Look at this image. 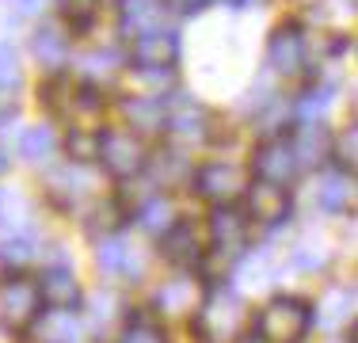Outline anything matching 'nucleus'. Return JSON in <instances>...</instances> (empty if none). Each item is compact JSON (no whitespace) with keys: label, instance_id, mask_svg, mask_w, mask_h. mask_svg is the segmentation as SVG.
Returning <instances> with one entry per match:
<instances>
[{"label":"nucleus","instance_id":"1","mask_svg":"<svg viewBox=\"0 0 358 343\" xmlns=\"http://www.w3.org/2000/svg\"><path fill=\"white\" fill-rule=\"evenodd\" d=\"M244 324H248V309H244L241 294L229 286H214L202 309L194 313V336L199 343H236Z\"/></svg>","mask_w":358,"mask_h":343},{"label":"nucleus","instance_id":"2","mask_svg":"<svg viewBox=\"0 0 358 343\" xmlns=\"http://www.w3.org/2000/svg\"><path fill=\"white\" fill-rule=\"evenodd\" d=\"M313 324V309L301 298H275L255 316L259 343H301Z\"/></svg>","mask_w":358,"mask_h":343},{"label":"nucleus","instance_id":"3","mask_svg":"<svg viewBox=\"0 0 358 343\" xmlns=\"http://www.w3.org/2000/svg\"><path fill=\"white\" fill-rule=\"evenodd\" d=\"M248 225L252 218L241 214L236 206H214L210 214V255L217 267H233L248 252Z\"/></svg>","mask_w":358,"mask_h":343},{"label":"nucleus","instance_id":"4","mask_svg":"<svg viewBox=\"0 0 358 343\" xmlns=\"http://www.w3.org/2000/svg\"><path fill=\"white\" fill-rule=\"evenodd\" d=\"M42 290L35 279H8L0 286V324L8 332H27L42 316Z\"/></svg>","mask_w":358,"mask_h":343},{"label":"nucleus","instance_id":"5","mask_svg":"<svg viewBox=\"0 0 358 343\" xmlns=\"http://www.w3.org/2000/svg\"><path fill=\"white\" fill-rule=\"evenodd\" d=\"M194 195L214 206H233L236 199H244L248 195V172L236 168V164H221V160H214V164H202L199 172H194Z\"/></svg>","mask_w":358,"mask_h":343},{"label":"nucleus","instance_id":"6","mask_svg":"<svg viewBox=\"0 0 358 343\" xmlns=\"http://www.w3.org/2000/svg\"><path fill=\"white\" fill-rule=\"evenodd\" d=\"M99 160L115 179H130L138 172L149 168V153H145V141L134 130H110L99 141Z\"/></svg>","mask_w":358,"mask_h":343},{"label":"nucleus","instance_id":"7","mask_svg":"<svg viewBox=\"0 0 358 343\" xmlns=\"http://www.w3.org/2000/svg\"><path fill=\"white\" fill-rule=\"evenodd\" d=\"M252 172H255V179H267V183H289V179L301 172V157H297V145H294V137H267V141L255 149V157H252Z\"/></svg>","mask_w":358,"mask_h":343},{"label":"nucleus","instance_id":"8","mask_svg":"<svg viewBox=\"0 0 358 343\" xmlns=\"http://www.w3.org/2000/svg\"><path fill=\"white\" fill-rule=\"evenodd\" d=\"M210 290L202 286L194 274H179V279H168L164 286L152 294V305H157L160 316H168V321H176V316H194L206 302Z\"/></svg>","mask_w":358,"mask_h":343},{"label":"nucleus","instance_id":"9","mask_svg":"<svg viewBox=\"0 0 358 343\" xmlns=\"http://www.w3.org/2000/svg\"><path fill=\"white\" fill-rule=\"evenodd\" d=\"M179 57V38L172 27L145 31L138 38H130V62L138 69H172Z\"/></svg>","mask_w":358,"mask_h":343},{"label":"nucleus","instance_id":"10","mask_svg":"<svg viewBox=\"0 0 358 343\" xmlns=\"http://www.w3.org/2000/svg\"><path fill=\"white\" fill-rule=\"evenodd\" d=\"M244 206H248V218L259 221V225H278V221L289 218V191L282 183H267V179H255L244 195Z\"/></svg>","mask_w":358,"mask_h":343},{"label":"nucleus","instance_id":"11","mask_svg":"<svg viewBox=\"0 0 358 343\" xmlns=\"http://www.w3.org/2000/svg\"><path fill=\"white\" fill-rule=\"evenodd\" d=\"M267 65L278 76H301L305 73V38L294 23H282L267 42Z\"/></svg>","mask_w":358,"mask_h":343},{"label":"nucleus","instance_id":"12","mask_svg":"<svg viewBox=\"0 0 358 343\" xmlns=\"http://www.w3.org/2000/svg\"><path fill=\"white\" fill-rule=\"evenodd\" d=\"M168 0H122V12H118V23H122L126 38H138L145 31H160L168 20Z\"/></svg>","mask_w":358,"mask_h":343},{"label":"nucleus","instance_id":"13","mask_svg":"<svg viewBox=\"0 0 358 343\" xmlns=\"http://www.w3.org/2000/svg\"><path fill=\"white\" fill-rule=\"evenodd\" d=\"M46 187H50V199H57L62 206H76L92 191V176H88V168H84V160H69V164L50 172Z\"/></svg>","mask_w":358,"mask_h":343},{"label":"nucleus","instance_id":"14","mask_svg":"<svg viewBox=\"0 0 358 343\" xmlns=\"http://www.w3.org/2000/svg\"><path fill=\"white\" fill-rule=\"evenodd\" d=\"M38 290L50 309H76V302H80V286L73 279V267H65V263H54V267L42 271Z\"/></svg>","mask_w":358,"mask_h":343},{"label":"nucleus","instance_id":"15","mask_svg":"<svg viewBox=\"0 0 358 343\" xmlns=\"http://www.w3.org/2000/svg\"><path fill=\"white\" fill-rule=\"evenodd\" d=\"M164 130L176 137V141H199V137H206V111L199 107V103H187L179 99L168 107V122Z\"/></svg>","mask_w":358,"mask_h":343},{"label":"nucleus","instance_id":"16","mask_svg":"<svg viewBox=\"0 0 358 343\" xmlns=\"http://www.w3.org/2000/svg\"><path fill=\"white\" fill-rule=\"evenodd\" d=\"M160 248H164V255L176 263V267H194V263L202 260L199 237H194V229L187 225V221H176V225L160 237Z\"/></svg>","mask_w":358,"mask_h":343},{"label":"nucleus","instance_id":"17","mask_svg":"<svg viewBox=\"0 0 358 343\" xmlns=\"http://www.w3.org/2000/svg\"><path fill=\"white\" fill-rule=\"evenodd\" d=\"M35 57L46 69H62L65 62H69V38L62 34V27H54V23H42L38 34H35Z\"/></svg>","mask_w":358,"mask_h":343},{"label":"nucleus","instance_id":"18","mask_svg":"<svg viewBox=\"0 0 358 343\" xmlns=\"http://www.w3.org/2000/svg\"><path fill=\"white\" fill-rule=\"evenodd\" d=\"M96 263H99V271H103V274H134V271H138L134 252L118 237H103V240H99Z\"/></svg>","mask_w":358,"mask_h":343},{"label":"nucleus","instance_id":"19","mask_svg":"<svg viewBox=\"0 0 358 343\" xmlns=\"http://www.w3.org/2000/svg\"><path fill=\"white\" fill-rule=\"evenodd\" d=\"M38 332L50 343H76V336H80V316H76V309H50L46 316H38Z\"/></svg>","mask_w":358,"mask_h":343},{"label":"nucleus","instance_id":"20","mask_svg":"<svg viewBox=\"0 0 358 343\" xmlns=\"http://www.w3.org/2000/svg\"><path fill=\"white\" fill-rule=\"evenodd\" d=\"M347 176L351 172H328V176H320L317 183V206L328 214H339L347 210V202H351V183H347Z\"/></svg>","mask_w":358,"mask_h":343},{"label":"nucleus","instance_id":"21","mask_svg":"<svg viewBox=\"0 0 358 343\" xmlns=\"http://www.w3.org/2000/svg\"><path fill=\"white\" fill-rule=\"evenodd\" d=\"M57 149V137L50 126H31V130H23L20 137V153L31 160V164H42V160H50Z\"/></svg>","mask_w":358,"mask_h":343},{"label":"nucleus","instance_id":"22","mask_svg":"<svg viewBox=\"0 0 358 343\" xmlns=\"http://www.w3.org/2000/svg\"><path fill=\"white\" fill-rule=\"evenodd\" d=\"M138 225L152 237H164L168 229L176 225V210L164 199H149V202H141V210H138Z\"/></svg>","mask_w":358,"mask_h":343},{"label":"nucleus","instance_id":"23","mask_svg":"<svg viewBox=\"0 0 358 343\" xmlns=\"http://www.w3.org/2000/svg\"><path fill=\"white\" fill-rule=\"evenodd\" d=\"M4 260L15 263V267H23V263H31L38 255V237L31 233V229H12V233H4Z\"/></svg>","mask_w":358,"mask_h":343},{"label":"nucleus","instance_id":"24","mask_svg":"<svg viewBox=\"0 0 358 343\" xmlns=\"http://www.w3.org/2000/svg\"><path fill=\"white\" fill-rule=\"evenodd\" d=\"M328 107H331V88L320 84V88L305 92V96L297 99V122L301 126H320L324 115H328Z\"/></svg>","mask_w":358,"mask_h":343},{"label":"nucleus","instance_id":"25","mask_svg":"<svg viewBox=\"0 0 358 343\" xmlns=\"http://www.w3.org/2000/svg\"><path fill=\"white\" fill-rule=\"evenodd\" d=\"M331 157L339 160V168L358 176V122H351L347 130L336 134V141H331Z\"/></svg>","mask_w":358,"mask_h":343},{"label":"nucleus","instance_id":"26","mask_svg":"<svg viewBox=\"0 0 358 343\" xmlns=\"http://www.w3.org/2000/svg\"><path fill=\"white\" fill-rule=\"evenodd\" d=\"M355 302V290H347V286H336V290H328L324 294V302H320V309H324V321L328 324H339L347 316V305Z\"/></svg>","mask_w":358,"mask_h":343},{"label":"nucleus","instance_id":"27","mask_svg":"<svg viewBox=\"0 0 358 343\" xmlns=\"http://www.w3.org/2000/svg\"><path fill=\"white\" fill-rule=\"evenodd\" d=\"M118 343H168V340H164V332H160L157 324H149V321H134V324H126V328H122Z\"/></svg>","mask_w":358,"mask_h":343},{"label":"nucleus","instance_id":"28","mask_svg":"<svg viewBox=\"0 0 358 343\" xmlns=\"http://www.w3.org/2000/svg\"><path fill=\"white\" fill-rule=\"evenodd\" d=\"M80 76H92V80H96L99 73L103 76H110L115 73V54H107V50H92V54H84L80 57Z\"/></svg>","mask_w":358,"mask_h":343},{"label":"nucleus","instance_id":"29","mask_svg":"<svg viewBox=\"0 0 358 343\" xmlns=\"http://www.w3.org/2000/svg\"><path fill=\"white\" fill-rule=\"evenodd\" d=\"M57 8H62V12L69 15L73 23H88L92 15H96L99 0H57Z\"/></svg>","mask_w":358,"mask_h":343},{"label":"nucleus","instance_id":"30","mask_svg":"<svg viewBox=\"0 0 358 343\" xmlns=\"http://www.w3.org/2000/svg\"><path fill=\"white\" fill-rule=\"evenodd\" d=\"M15 76H20V69H15V57L8 46H0V88H12Z\"/></svg>","mask_w":358,"mask_h":343},{"label":"nucleus","instance_id":"31","mask_svg":"<svg viewBox=\"0 0 358 343\" xmlns=\"http://www.w3.org/2000/svg\"><path fill=\"white\" fill-rule=\"evenodd\" d=\"M8 8H12L15 15H38L42 12V0H8Z\"/></svg>","mask_w":358,"mask_h":343},{"label":"nucleus","instance_id":"32","mask_svg":"<svg viewBox=\"0 0 358 343\" xmlns=\"http://www.w3.org/2000/svg\"><path fill=\"white\" fill-rule=\"evenodd\" d=\"M168 4H172L176 12H199V8L206 4V0H168Z\"/></svg>","mask_w":358,"mask_h":343},{"label":"nucleus","instance_id":"33","mask_svg":"<svg viewBox=\"0 0 358 343\" xmlns=\"http://www.w3.org/2000/svg\"><path fill=\"white\" fill-rule=\"evenodd\" d=\"M347 343H358V321L351 324V332H347Z\"/></svg>","mask_w":358,"mask_h":343},{"label":"nucleus","instance_id":"34","mask_svg":"<svg viewBox=\"0 0 358 343\" xmlns=\"http://www.w3.org/2000/svg\"><path fill=\"white\" fill-rule=\"evenodd\" d=\"M210 4H221V8H236L241 0H210Z\"/></svg>","mask_w":358,"mask_h":343},{"label":"nucleus","instance_id":"35","mask_svg":"<svg viewBox=\"0 0 358 343\" xmlns=\"http://www.w3.org/2000/svg\"><path fill=\"white\" fill-rule=\"evenodd\" d=\"M4 274H8V260H4V252H0V282H4Z\"/></svg>","mask_w":358,"mask_h":343},{"label":"nucleus","instance_id":"36","mask_svg":"<svg viewBox=\"0 0 358 343\" xmlns=\"http://www.w3.org/2000/svg\"><path fill=\"white\" fill-rule=\"evenodd\" d=\"M8 168V160H4V149H0V172H4Z\"/></svg>","mask_w":358,"mask_h":343}]
</instances>
